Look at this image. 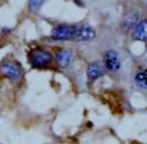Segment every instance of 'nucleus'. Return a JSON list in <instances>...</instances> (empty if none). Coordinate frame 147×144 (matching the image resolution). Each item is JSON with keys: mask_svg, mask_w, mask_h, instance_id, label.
I'll list each match as a JSON object with an SVG mask.
<instances>
[{"mask_svg": "<svg viewBox=\"0 0 147 144\" xmlns=\"http://www.w3.org/2000/svg\"><path fill=\"white\" fill-rule=\"evenodd\" d=\"M134 82H136L137 86L140 88L141 90H145L146 89V70L145 69H141V70H139L136 74Z\"/></svg>", "mask_w": 147, "mask_h": 144, "instance_id": "nucleus-10", "label": "nucleus"}, {"mask_svg": "<svg viewBox=\"0 0 147 144\" xmlns=\"http://www.w3.org/2000/svg\"><path fill=\"white\" fill-rule=\"evenodd\" d=\"M0 71L3 76L10 79H17L22 76L21 65L16 61H6L0 66Z\"/></svg>", "mask_w": 147, "mask_h": 144, "instance_id": "nucleus-2", "label": "nucleus"}, {"mask_svg": "<svg viewBox=\"0 0 147 144\" xmlns=\"http://www.w3.org/2000/svg\"><path fill=\"white\" fill-rule=\"evenodd\" d=\"M29 61H30L31 66L34 68H44L51 63L52 55L49 52H47L40 47H36L30 51Z\"/></svg>", "mask_w": 147, "mask_h": 144, "instance_id": "nucleus-1", "label": "nucleus"}, {"mask_svg": "<svg viewBox=\"0 0 147 144\" xmlns=\"http://www.w3.org/2000/svg\"><path fill=\"white\" fill-rule=\"evenodd\" d=\"M94 37H95V32L91 26H80V28L75 26L71 39L78 41H88L94 39Z\"/></svg>", "mask_w": 147, "mask_h": 144, "instance_id": "nucleus-5", "label": "nucleus"}, {"mask_svg": "<svg viewBox=\"0 0 147 144\" xmlns=\"http://www.w3.org/2000/svg\"><path fill=\"white\" fill-rule=\"evenodd\" d=\"M72 58V53L68 48H60L55 52V59L60 67H68Z\"/></svg>", "mask_w": 147, "mask_h": 144, "instance_id": "nucleus-7", "label": "nucleus"}, {"mask_svg": "<svg viewBox=\"0 0 147 144\" xmlns=\"http://www.w3.org/2000/svg\"><path fill=\"white\" fill-rule=\"evenodd\" d=\"M42 2H44V0H30L29 1V7L32 12H37L41 7Z\"/></svg>", "mask_w": 147, "mask_h": 144, "instance_id": "nucleus-11", "label": "nucleus"}, {"mask_svg": "<svg viewBox=\"0 0 147 144\" xmlns=\"http://www.w3.org/2000/svg\"><path fill=\"white\" fill-rule=\"evenodd\" d=\"M75 2H76L78 6H84V0H75Z\"/></svg>", "mask_w": 147, "mask_h": 144, "instance_id": "nucleus-12", "label": "nucleus"}, {"mask_svg": "<svg viewBox=\"0 0 147 144\" xmlns=\"http://www.w3.org/2000/svg\"><path fill=\"white\" fill-rule=\"evenodd\" d=\"M74 29H75L74 25L60 24V25H57V26H55V28L53 29L52 37H53V39H56V40H67V39H71Z\"/></svg>", "mask_w": 147, "mask_h": 144, "instance_id": "nucleus-4", "label": "nucleus"}, {"mask_svg": "<svg viewBox=\"0 0 147 144\" xmlns=\"http://www.w3.org/2000/svg\"><path fill=\"white\" fill-rule=\"evenodd\" d=\"M106 73V69L99 63V62H92L87 66V69H86V74H87V77L90 81H94L98 77L105 75Z\"/></svg>", "mask_w": 147, "mask_h": 144, "instance_id": "nucleus-8", "label": "nucleus"}, {"mask_svg": "<svg viewBox=\"0 0 147 144\" xmlns=\"http://www.w3.org/2000/svg\"><path fill=\"white\" fill-rule=\"evenodd\" d=\"M132 37L137 40H146V20H141L134 25Z\"/></svg>", "mask_w": 147, "mask_h": 144, "instance_id": "nucleus-9", "label": "nucleus"}, {"mask_svg": "<svg viewBox=\"0 0 147 144\" xmlns=\"http://www.w3.org/2000/svg\"><path fill=\"white\" fill-rule=\"evenodd\" d=\"M103 62L105 67L109 71H117L121 68V60L117 51L115 50H108L103 55Z\"/></svg>", "mask_w": 147, "mask_h": 144, "instance_id": "nucleus-3", "label": "nucleus"}, {"mask_svg": "<svg viewBox=\"0 0 147 144\" xmlns=\"http://www.w3.org/2000/svg\"><path fill=\"white\" fill-rule=\"evenodd\" d=\"M139 13L136 9H130L127 10L124 16H123V21H122V26L124 30H130L133 29L134 25L139 22Z\"/></svg>", "mask_w": 147, "mask_h": 144, "instance_id": "nucleus-6", "label": "nucleus"}]
</instances>
